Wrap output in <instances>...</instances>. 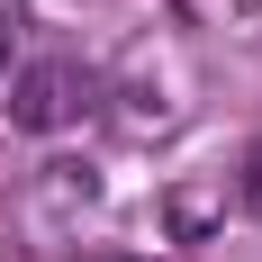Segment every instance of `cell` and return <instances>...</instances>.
Listing matches in <instances>:
<instances>
[{
	"instance_id": "cell-1",
	"label": "cell",
	"mask_w": 262,
	"mask_h": 262,
	"mask_svg": "<svg viewBox=\"0 0 262 262\" xmlns=\"http://www.w3.org/2000/svg\"><path fill=\"white\" fill-rule=\"evenodd\" d=\"M108 100H127L118 108V127L145 145V136H172L190 118V54H181V36H145V46L118 63V81H100Z\"/></svg>"
},
{
	"instance_id": "cell-2",
	"label": "cell",
	"mask_w": 262,
	"mask_h": 262,
	"mask_svg": "<svg viewBox=\"0 0 262 262\" xmlns=\"http://www.w3.org/2000/svg\"><path fill=\"white\" fill-rule=\"evenodd\" d=\"M9 127L27 136H54V127H73V118H91L100 108V73L91 63H73V54H54V63H27L18 81H9Z\"/></svg>"
},
{
	"instance_id": "cell-3",
	"label": "cell",
	"mask_w": 262,
	"mask_h": 262,
	"mask_svg": "<svg viewBox=\"0 0 262 262\" xmlns=\"http://www.w3.org/2000/svg\"><path fill=\"white\" fill-rule=\"evenodd\" d=\"M181 18H199V27H235V18H253L262 0H172Z\"/></svg>"
},
{
	"instance_id": "cell-4",
	"label": "cell",
	"mask_w": 262,
	"mask_h": 262,
	"mask_svg": "<svg viewBox=\"0 0 262 262\" xmlns=\"http://www.w3.org/2000/svg\"><path fill=\"white\" fill-rule=\"evenodd\" d=\"M244 208L262 217V136H253V154H244Z\"/></svg>"
},
{
	"instance_id": "cell-5",
	"label": "cell",
	"mask_w": 262,
	"mask_h": 262,
	"mask_svg": "<svg viewBox=\"0 0 262 262\" xmlns=\"http://www.w3.org/2000/svg\"><path fill=\"white\" fill-rule=\"evenodd\" d=\"M9 46H18V18H9V0H0V73H9Z\"/></svg>"
}]
</instances>
